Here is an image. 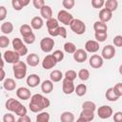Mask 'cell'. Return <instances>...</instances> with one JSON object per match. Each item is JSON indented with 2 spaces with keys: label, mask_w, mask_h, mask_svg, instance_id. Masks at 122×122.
Here are the masks:
<instances>
[{
  "label": "cell",
  "mask_w": 122,
  "mask_h": 122,
  "mask_svg": "<svg viewBox=\"0 0 122 122\" xmlns=\"http://www.w3.org/2000/svg\"><path fill=\"white\" fill-rule=\"evenodd\" d=\"M3 122H15V118L11 113H6L3 116Z\"/></svg>",
  "instance_id": "47"
},
{
  "label": "cell",
  "mask_w": 122,
  "mask_h": 122,
  "mask_svg": "<svg viewBox=\"0 0 122 122\" xmlns=\"http://www.w3.org/2000/svg\"><path fill=\"white\" fill-rule=\"evenodd\" d=\"M20 33H21V35L23 36V38L29 36L30 34H31V33H32V30H31L30 26H29V25H27V24L22 25V26L20 27Z\"/></svg>",
  "instance_id": "32"
},
{
  "label": "cell",
  "mask_w": 122,
  "mask_h": 122,
  "mask_svg": "<svg viewBox=\"0 0 122 122\" xmlns=\"http://www.w3.org/2000/svg\"><path fill=\"white\" fill-rule=\"evenodd\" d=\"M0 59H1V52H0Z\"/></svg>",
  "instance_id": "57"
},
{
  "label": "cell",
  "mask_w": 122,
  "mask_h": 122,
  "mask_svg": "<svg viewBox=\"0 0 122 122\" xmlns=\"http://www.w3.org/2000/svg\"><path fill=\"white\" fill-rule=\"evenodd\" d=\"M87 57H88V54L87 52L82 50V49H78L74 51L73 53V59L78 62V63H82V62H85L87 60Z\"/></svg>",
  "instance_id": "13"
},
{
  "label": "cell",
  "mask_w": 122,
  "mask_h": 122,
  "mask_svg": "<svg viewBox=\"0 0 122 122\" xmlns=\"http://www.w3.org/2000/svg\"><path fill=\"white\" fill-rule=\"evenodd\" d=\"M93 30H95V32H107L108 27L105 23L101 21H96L93 24Z\"/></svg>",
  "instance_id": "25"
},
{
  "label": "cell",
  "mask_w": 122,
  "mask_h": 122,
  "mask_svg": "<svg viewBox=\"0 0 122 122\" xmlns=\"http://www.w3.org/2000/svg\"><path fill=\"white\" fill-rule=\"evenodd\" d=\"M32 4H33L34 8H36V9H41V8L45 5V2H44V0H33V1H32Z\"/></svg>",
  "instance_id": "50"
},
{
  "label": "cell",
  "mask_w": 122,
  "mask_h": 122,
  "mask_svg": "<svg viewBox=\"0 0 122 122\" xmlns=\"http://www.w3.org/2000/svg\"><path fill=\"white\" fill-rule=\"evenodd\" d=\"M113 120H114V122H122V112H117L116 113H114Z\"/></svg>",
  "instance_id": "52"
},
{
  "label": "cell",
  "mask_w": 122,
  "mask_h": 122,
  "mask_svg": "<svg viewBox=\"0 0 122 122\" xmlns=\"http://www.w3.org/2000/svg\"><path fill=\"white\" fill-rule=\"evenodd\" d=\"M48 31H49L50 35H51V36H61L63 38L67 37V30L63 27H57L56 29L51 30H48Z\"/></svg>",
  "instance_id": "17"
},
{
  "label": "cell",
  "mask_w": 122,
  "mask_h": 122,
  "mask_svg": "<svg viewBox=\"0 0 122 122\" xmlns=\"http://www.w3.org/2000/svg\"><path fill=\"white\" fill-rule=\"evenodd\" d=\"M53 89V84L51 80H45L41 84V90L45 93H50Z\"/></svg>",
  "instance_id": "27"
},
{
  "label": "cell",
  "mask_w": 122,
  "mask_h": 122,
  "mask_svg": "<svg viewBox=\"0 0 122 122\" xmlns=\"http://www.w3.org/2000/svg\"><path fill=\"white\" fill-rule=\"evenodd\" d=\"M3 67H4V61L2 60V58L0 59V69H3Z\"/></svg>",
  "instance_id": "55"
},
{
  "label": "cell",
  "mask_w": 122,
  "mask_h": 122,
  "mask_svg": "<svg viewBox=\"0 0 122 122\" xmlns=\"http://www.w3.org/2000/svg\"><path fill=\"white\" fill-rule=\"evenodd\" d=\"M16 122H31V121H30V117L29 115L26 114V115L20 116Z\"/></svg>",
  "instance_id": "53"
},
{
  "label": "cell",
  "mask_w": 122,
  "mask_h": 122,
  "mask_svg": "<svg viewBox=\"0 0 122 122\" xmlns=\"http://www.w3.org/2000/svg\"><path fill=\"white\" fill-rule=\"evenodd\" d=\"M50 120V113L43 112L37 114L36 116V122H49Z\"/></svg>",
  "instance_id": "34"
},
{
  "label": "cell",
  "mask_w": 122,
  "mask_h": 122,
  "mask_svg": "<svg viewBox=\"0 0 122 122\" xmlns=\"http://www.w3.org/2000/svg\"><path fill=\"white\" fill-rule=\"evenodd\" d=\"M78 76H79V78H80L82 81H86V80H88L89 77H90V72H89L88 70H86V69H82V70L79 71V72H78Z\"/></svg>",
  "instance_id": "39"
},
{
  "label": "cell",
  "mask_w": 122,
  "mask_h": 122,
  "mask_svg": "<svg viewBox=\"0 0 122 122\" xmlns=\"http://www.w3.org/2000/svg\"><path fill=\"white\" fill-rule=\"evenodd\" d=\"M51 55L54 57V59L56 60V62H60V61H62L63 58H64V53H63V51H59V50L54 51Z\"/></svg>",
  "instance_id": "41"
},
{
  "label": "cell",
  "mask_w": 122,
  "mask_h": 122,
  "mask_svg": "<svg viewBox=\"0 0 122 122\" xmlns=\"http://www.w3.org/2000/svg\"><path fill=\"white\" fill-rule=\"evenodd\" d=\"M82 108L83 110H87V111H92V112H94L95 109H96V106L93 102L92 101H86L82 104Z\"/></svg>",
  "instance_id": "38"
},
{
  "label": "cell",
  "mask_w": 122,
  "mask_h": 122,
  "mask_svg": "<svg viewBox=\"0 0 122 122\" xmlns=\"http://www.w3.org/2000/svg\"><path fill=\"white\" fill-rule=\"evenodd\" d=\"M94 37L97 40V42H104L107 39L108 34H107V32H95Z\"/></svg>",
  "instance_id": "40"
},
{
  "label": "cell",
  "mask_w": 122,
  "mask_h": 122,
  "mask_svg": "<svg viewBox=\"0 0 122 122\" xmlns=\"http://www.w3.org/2000/svg\"><path fill=\"white\" fill-rule=\"evenodd\" d=\"M112 12L109 11L106 9H102L99 12V19L103 23H106V22L110 21L112 19Z\"/></svg>",
  "instance_id": "20"
},
{
  "label": "cell",
  "mask_w": 122,
  "mask_h": 122,
  "mask_svg": "<svg viewBox=\"0 0 122 122\" xmlns=\"http://www.w3.org/2000/svg\"><path fill=\"white\" fill-rule=\"evenodd\" d=\"M112 90H113L114 93H115L118 97H120V96L122 95V84H121V83H117V84L112 88Z\"/></svg>",
  "instance_id": "45"
},
{
  "label": "cell",
  "mask_w": 122,
  "mask_h": 122,
  "mask_svg": "<svg viewBox=\"0 0 122 122\" xmlns=\"http://www.w3.org/2000/svg\"><path fill=\"white\" fill-rule=\"evenodd\" d=\"M27 63L30 67H36L39 64V56L36 53H30L27 56Z\"/></svg>",
  "instance_id": "21"
},
{
  "label": "cell",
  "mask_w": 122,
  "mask_h": 122,
  "mask_svg": "<svg viewBox=\"0 0 122 122\" xmlns=\"http://www.w3.org/2000/svg\"><path fill=\"white\" fill-rule=\"evenodd\" d=\"M51 105V102L50 100L39 94V93H36V94H33L30 98V102L29 104L30 106V110L32 112H41L42 110L50 107Z\"/></svg>",
  "instance_id": "1"
},
{
  "label": "cell",
  "mask_w": 122,
  "mask_h": 122,
  "mask_svg": "<svg viewBox=\"0 0 122 122\" xmlns=\"http://www.w3.org/2000/svg\"><path fill=\"white\" fill-rule=\"evenodd\" d=\"M79 118H81V119H83V120H85V121H87V122H91V121L94 118V113H93V112H92V111L83 110V111L81 112V113H80Z\"/></svg>",
  "instance_id": "23"
},
{
  "label": "cell",
  "mask_w": 122,
  "mask_h": 122,
  "mask_svg": "<svg viewBox=\"0 0 122 122\" xmlns=\"http://www.w3.org/2000/svg\"><path fill=\"white\" fill-rule=\"evenodd\" d=\"M97 114L102 119H107L112 116V109L110 106H101L97 110Z\"/></svg>",
  "instance_id": "9"
},
{
  "label": "cell",
  "mask_w": 122,
  "mask_h": 122,
  "mask_svg": "<svg viewBox=\"0 0 122 122\" xmlns=\"http://www.w3.org/2000/svg\"><path fill=\"white\" fill-rule=\"evenodd\" d=\"M12 47H13L14 51L19 56L26 55L28 52V48L25 46V44L22 42V40L20 38H14L12 40Z\"/></svg>",
  "instance_id": "4"
},
{
  "label": "cell",
  "mask_w": 122,
  "mask_h": 122,
  "mask_svg": "<svg viewBox=\"0 0 122 122\" xmlns=\"http://www.w3.org/2000/svg\"><path fill=\"white\" fill-rule=\"evenodd\" d=\"M106 98H107L109 101H116L119 97L114 93L112 88H110V89H108L107 92H106Z\"/></svg>",
  "instance_id": "35"
},
{
  "label": "cell",
  "mask_w": 122,
  "mask_h": 122,
  "mask_svg": "<svg viewBox=\"0 0 122 122\" xmlns=\"http://www.w3.org/2000/svg\"><path fill=\"white\" fill-rule=\"evenodd\" d=\"M1 31L5 34H8V33H10L12 30H13V25L12 23L10 22H5L1 25Z\"/></svg>",
  "instance_id": "31"
},
{
  "label": "cell",
  "mask_w": 122,
  "mask_h": 122,
  "mask_svg": "<svg viewBox=\"0 0 122 122\" xmlns=\"http://www.w3.org/2000/svg\"><path fill=\"white\" fill-rule=\"evenodd\" d=\"M40 83V77L37 74H30L27 78V84L30 88H35Z\"/></svg>",
  "instance_id": "18"
},
{
  "label": "cell",
  "mask_w": 122,
  "mask_h": 122,
  "mask_svg": "<svg viewBox=\"0 0 122 122\" xmlns=\"http://www.w3.org/2000/svg\"><path fill=\"white\" fill-rule=\"evenodd\" d=\"M90 66L93 69H99L103 66V58L98 54H93L90 58Z\"/></svg>",
  "instance_id": "11"
},
{
  "label": "cell",
  "mask_w": 122,
  "mask_h": 122,
  "mask_svg": "<svg viewBox=\"0 0 122 122\" xmlns=\"http://www.w3.org/2000/svg\"><path fill=\"white\" fill-rule=\"evenodd\" d=\"M40 13L42 15L43 18L49 20L51 18H52V10H51V8L48 5H44L41 9H40Z\"/></svg>",
  "instance_id": "19"
},
{
  "label": "cell",
  "mask_w": 122,
  "mask_h": 122,
  "mask_svg": "<svg viewBox=\"0 0 122 122\" xmlns=\"http://www.w3.org/2000/svg\"><path fill=\"white\" fill-rule=\"evenodd\" d=\"M3 86H4V89L7 90V91H13L15 89V87H16V83H15V81L13 79L7 78V79H5Z\"/></svg>",
  "instance_id": "28"
},
{
  "label": "cell",
  "mask_w": 122,
  "mask_h": 122,
  "mask_svg": "<svg viewBox=\"0 0 122 122\" xmlns=\"http://www.w3.org/2000/svg\"><path fill=\"white\" fill-rule=\"evenodd\" d=\"M63 92L64 93L66 94H71L74 92V85H73V82L72 81H70L66 78L63 79Z\"/></svg>",
  "instance_id": "15"
},
{
  "label": "cell",
  "mask_w": 122,
  "mask_h": 122,
  "mask_svg": "<svg viewBox=\"0 0 122 122\" xmlns=\"http://www.w3.org/2000/svg\"><path fill=\"white\" fill-rule=\"evenodd\" d=\"M70 27H71V30L76 34H83L86 31L85 24L79 19H73L71 21Z\"/></svg>",
  "instance_id": "5"
},
{
  "label": "cell",
  "mask_w": 122,
  "mask_h": 122,
  "mask_svg": "<svg viewBox=\"0 0 122 122\" xmlns=\"http://www.w3.org/2000/svg\"><path fill=\"white\" fill-rule=\"evenodd\" d=\"M61 122H73L74 121V115L71 112H64L60 116Z\"/></svg>",
  "instance_id": "29"
},
{
  "label": "cell",
  "mask_w": 122,
  "mask_h": 122,
  "mask_svg": "<svg viewBox=\"0 0 122 122\" xmlns=\"http://www.w3.org/2000/svg\"><path fill=\"white\" fill-rule=\"evenodd\" d=\"M62 77H63V74L58 70H54L50 74V78H51V82H59L62 79Z\"/></svg>",
  "instance_id": "30"
},
{
  "label": "cell",
  "mask_w": 122,
  "mask_h": 122,
  "mask_svg": "<svg viewBox=\"0 0 122 122\" xmlns=\"http://www.w3.org/2000/svg\"><path fill=\"white\" fill-rule=\"evenodd\" d=\"M62 5H63L64 8H66L68 10H71L74 6V0H63Z\"/></svg>",
  "instance_id": "44"
},
{
  "label": "cell",
  "mask_w": 122,
  "mask_h": 122,
  "mask_svg": "<svg viewBox=\"0 0 122 122\" xmlns=\"http://www.w3.org/2000/svg\"><path fill=\"white\" fill-rule=\"evenodd\" d=\"M72 20H73V16L67 10H62L57 14V21L63 23L64 25H71Z\"/></svg>",
  "instance_id": "6"
},
{
  "label": "cell",
  "mask_w": 122,
  "mask_h": 122,
  "mask_svg": "<svg viewBox=\"0 0 122 122\" xmlns=\"http://www.w3.org/2000/svg\"><path fill=\"white\" fill-rule=\"evenodd\" d=\"M74 92L78 96H83L87 92V87L85 84H79L76 86V88H74Z\"/></svg>",
  "instance_id": "33"
},
{
  "label": "cell",
  "mask_w": 122,
  "mask_h": 122,
  "mask_svg": "<svg viewBox=\"0 0 122 122\" xmlns=\"http://www.w3.org/2000/svg\"><path fill=\"white\" fill-rule=\"evenodd\" d=\"M104 5H105V8H104V9H106V10H108L109 11L112 12L113 10H115L117 9L118 2H117L116 0H107V1L104 3Z\"/></svg>",
  "instance_id": "26"
},
{
  "label": "cell",
  "mask_w": 122,
  "mask_h": 122,
  "mask_svg": "<svg viewBox=\"0 0 122 122\" xmlns=\"http://www.w3.org/2000/svg\"><path fill=\"white\" fill-rule=\"evenodd\" d=\"M16 95L18 98L22 99V100H27L30 98V92L28 88L25 87H21L19 89H17L16 91Z\"/></svg>",
  "instance_id": "14"
},
{
  "label": "cell",
  "mask_w": 122,
  "mask_h": 122,
  "mask_svg": "<svg viewBox=\"0 0 122 122\" xmlns=\"http://www.w3.org/2000/svg\"><path fill=\"white\" fill-rule=\"evenodd\" d=\"M56 60L54 59V57L51 55V54H49V55H47L44 59H43V61H42V66H43V68L44 69H46V70H49V69H51V68H53L55 65H56Z\"/></svg>",
  "instance_id": "12"
},
{
  "label": "cell",
  "mask_w": 122,
  "mask_h": 122,
  "mask_svg": "<svg viewBox=\"0 0 122 122\" xmlns=\"http://www.w3.org/2000/svg\"><path fill=\"white\" fill-rule=\"evenodd\" d=\"M5 76H6V73H5V71H4L3 69H0V81H2V80H4V78H5Z\"/></svg>",
  "instance_id": "54"
},
{
  "label": "cell",
  "mask_w": 122,
  "mask_h": 122,
  "mask_svg": "<svg viewBox=\"0 0 122 122\" xmlns=\"http://www.w3.org/2000/svg\"><path fill=\"white\" fill-rule=\"evenodd\" d=\"M64 50H65V51L68 52V53H74V51H76V47H75V45H74L73 43H71V42H67V43H65V45H64Z\"/></svg>",
  "instance_id": "37"
},
{
  "label": "cell",
  "mask_w": 122,
  "mask_h": 122,
  "mask_svg": "<svg viewBox=\"0 0 122 122\" xmlns=\"http://www.w3.org/2000/svg\"><path fill=\"white\" fill-rule=\"evenodd\" d=\"M29 0H12L11 4L15 10H21L25 6L29 5Z\"/></svg>",
  "instance_id": "22"
},
{
  "label": "cell",
  "mask_w": 122,
  "mask_h": 122,
  "mask_svg": "<svg viewBox=\"0 0 122 122\" xmlns=\"http://www.w3.org/2000/svg\"><path fill=\"white\" fill-rule=\"evenodd\" d=\"M6 109L15 112V114L19 116H23L27 114V109L25 106H23L18 100H15L13 98H10L6 102Z\"/></svg>",
  "instance_id": "2"
},
{
  "label": "cell",
  "mask_w": 122,
  "mask_h": 122,
  "mask_svg": "<svg viewBox=\"0 0 122 122\" xmlns=\"http://www.w3.org/2000/svg\"><path fill=\"white\" fill-rule=\"evenodd\" d=\"M13 73L16 79H23L27 73V65L23 61H18L13 64Z\"/></svg>",
  "instance_id": "3"
},
{
  "label": "cell",
  "mask_w": 122,
  "mask_h": 122,
  "mask_svg": "<svg viewBox=\"0 0 122 122\" xmlns=\"http://www.w3.org/2000/svg\"><path fill=\"white\" fill-rule=\"evenodd\" d=\"M10 44V39L5 36V35H2L0 36V48H6L8 47Z\"/></svg>",
  "instance_id": "43"
},
{
  "label": "cell",
  "mask_w": 122,
  "mask_h": 122,
  "mask_svg": "<svg viewBox=\"0 0 122 122\" xmlns=\"http://www.w3.org/2000/svg\"><path fill=\"white\" fill-rule=\"evenodd\" d=\"M115 55V49L112 45H107L102 50V58L104 59H112Z\"/></svg>",
  "instance_id": "10"
},
{
  "label": "cell",
  "mask_w": 122,
  "mask_h": 122,
  "mask_svg": "<svg viewBox=\"0 0 122 122\" xmlns=\"http://www.w3.org/2000/svg\"><path fill=\"white\" fill-rule=\"evenodd\" d=\"M65 78L70 80V81H73L76 78V72L74 71H72V70L67 71L66 73H65Z\"/></svg>",
  "instance_id": "42"
},
{
  "label": "cell",
  "mask_w": 122,
  "mask_h": 122,
  "mask_svg": "<svg viewBox=\"0 0 122 122\" xmlns=\"http://www.w3.org/2000/svg\"><path fill=\"white\" fill-rule=\"evenodd\" d=\"M76 122H87V121H85V120H83V119H81V118H78V119L76 120Z\"/></svg>",
  "instance_id": "56"
},
{
  "label": "cell",
  "mask_w": 122,
  "mask_h": 122,
  "mask_svg": "<svg viewBox=\"0 0 122 122\" xmlns=\"http://www.w3.org/2000/svg\"><path fill=\"white\" fill-rule=\"evenodd\" d=\"M113 43L116 47H121L122 46V36L121 35L115 36L114 39H113Z\"/></svg>",
  "instance_id": "51"
},
{
  "label": "cell",
  "mask_w": 122,
  "mask_h": 122,
  "mask_svg": "<svg viewBox=\"0 0 122 122\" xmlns=\"http://www.w3.org/2000/svg\"><path fill=\"white\" fill-rule=\"evenodd\" d=\"M23 40H24V42H25L26 44H32V43L35 41V35H34V33L32 32V33L30 34L29 36L24 37Z\"/></svg>",
  "instance_id": "46"
},
{
  "label": "cell",
  "mask_w": 122,
  "mask_h": 122,
  "mask_svg": "<svg viewBox=\"0 0 122 122\" xmlns=\"http://www.w3.org/2000/svg\"><path fill=\"white\" fill-rule=\"evenodd\" d=\"M7 17V9L4 6H0V21L5 20Z\"/></svg>",
  "instance_id": "49"
},
{
  "label": "cell",
  "mask_w": 122,
  "mask_h": 122,
  "mask_svg": "<svg viewBox=\"0 0 122 122\" xmlns=\"http://www.w3.org/2000/svg\"><path fill=\"white\" fill-rule=\"evenodd\" d=\"M20 56L14 51H6L4 52V59L6 62L8 63H11V64H15L17 63L19 60Z\"/></svg>",
  "instance_id": "8"
},
{
  "label": "cell",
  "mask_w": 122,
  "mask_h": 122,
  "mask_svg": "<svg viewBox=\"0 0 122 122\" xmlns=\"http://www.w3.org/2000/svg\"><path fill=\"white\" fill-rule=\"evenodd\" d=\"M85 50L89 52H96L99 50V43L94 40H89L85 44Z\"/></svg>",
  "instance_id": "16"
},
{
  "label": "cell",
  "mask_w": 122,
  "mask_h": 122,
  "mask_svg": "<svg viewBox=\"0 0 122 122\" xmlns=\"http://www.w3.org/2000/svg\"><path fill=\"white\" fill-rule=\"evenodd\" d=\"M105 1L104 0H92V5L93 8L95 9H99V8H102V6L104 5Z\"/></svg>",
  "instance_id": "48"
},
{
  "label": "cell",
  "mask_w": 122,
  "mask_h": 122,
  "mask_svg": "<svg viewBox=\"0 0 122 122\" xmlns=\"http://www.w3.org/2000/svg\"><path fill=\"white\" fill-rule=\"evenodd\" d=\"M30 26L34 30H40L43 27V20L39 16H35L30 21Z\"/></svg>",
  "instance_id": "24"
},
{
  "label": "cell",
  "mask_w": 122,
  "mask_h": 122,
  "mask_svg": "<svg viewBox=\"0 0 122 122\" xmlns=\"http://www.w3.org/2000/svg\"><path fill=\"white\" fill-rule=\"evenodd\" d=\"M46 25H47L48 30H54V29H56L57 27H59V26H58V21H57V19H54V18L49 19V20L47 21Z\"/></svg>",
  "instance_id": "36"
},
{
  "label": "cell",
  "mask_w": 122,
  "mask_h": 122,
  "mask_svg": "<svg viewBox=\"0 0 122 122\" xmlns=\"http://www.w3.org/2000/svg\"><path fill=\"white\" fill-rule=\"evenodd\" d=\"M54 46V40L50 37H45L40 41V48L44 52H50L51 51L52 48Z\"/></svg>",
  "instance_id": "7"
}]
</instances>
